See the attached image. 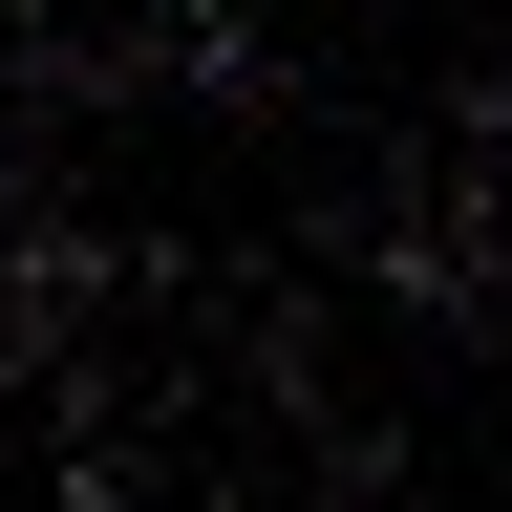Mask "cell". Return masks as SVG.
Segmentation results:
<instances>
[]
</instances>
